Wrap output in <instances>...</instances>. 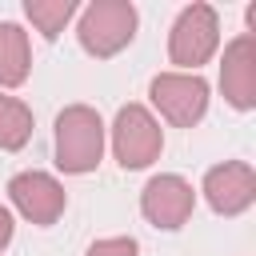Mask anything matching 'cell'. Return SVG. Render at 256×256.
Here are the masks:
<instances>
[{
	"instance_id": "obj_3",
	"label": "cell",
	"mask_w": 256,
	"mask_h": 256,
	"mask_svg": "<svg viewBox=\"0 0 256 256\" xmlns=\"http://www.w3.org/2000/svg\"><path fill=\"white\" fill-rule=\"evenodd\" d=\"M220 48V16L212 4H188L168 32V60L180 72H196Z\"/></svg>"
},
{
	"instance_id": "obj_9",
	"label": "cell",
	"mask_w": 256,
	"mask_h": 256,
	"mask_svg": "<svg viewBox=\"0 0 256 256\" xmlns=\"http://www.w3.org/2000/svg\"><path fill=\"white\" fill-rule=\"evenodd\" d=\"M220 92L236 112H252L256 108V36L252 32H244V36L224 44Z\"/></svg>"
},
{
	"instance_id": "obj_4",
	"label": "cell",
	"mask_w": 256,
	"mask_h": 256,
	"mask_svg": "<svg viewBox=\"0 0 256 256\" xmlns=\"http://www.w3.org/2000/svg\"><path fill=\"white\" fill-rule=\"evenodd\" d=\"M148 100H152V108H156L168 124L192 128V124H200L204 112H208V84H204V76H196V72H160V76L148 84Z\"/></svg>"
},
{
	"instance_id": "obj_8",
	"label": "cell",
	"mask_w": 256,
	"mask_h": 256,
	"mask_svg": "<svg viewBox=\"0 0 256 256\" xmlns=\"http://www.w3.org/2000/svg\"><path fill=\"white\" fill-rule=\"evenodd\" d=\"M208 208L216 216H240L256 204V172L252 164L244 160H224V164H212L204 172V184H200Z\"/></svg>"
},
{
	"instance_id": "obj_5",
	"label": "cell",
	"mask_w": 256,
	"mask_h": 256,
	"mask_svg": "<svg viewBox=\"0 0 256 256\" xmlns=\"http://www.w3.org/2000/svg\"><path fill=\"white\" fill-rule=\"evenodd\" d=\"M112 152H116L120 168H148L164 152L160 120L144 104H124L112 120Z\"/></svg>"
},
{
	"instance_id": "obj_1",
	"label": "cell",
	"mask_w": 256,
	"mask_h": 256,
	"mask_svg": "<svg viewBox=\"0 0 256 256\" xmlns=\"http://www.w3.org/2000/svg\"><path fill=\"white\" fill-rule=\"evenodd\" d=\"M104 160V120L88 104H68L56 116V168L68 176L96 172Z\"/></svg>"
},
{
	"instance_id": "obj_11",
	"label": "cell",
	"mask_w": 256,
	"mask_h": 256,
	"mask_svg": "<svg viewBox=\"0 0 256 256\" xmlns=\"http://www.w3.org/2000/svg\"><path fill=\"white\" fill-rule=\"evenodd\" d=\"M32 140V108L16 96H0V148L20 152Z\"/></svg>"
},
{
	"instance_id": "obj_7",
	"label": "cell",
	"mask_w": 256,
	"mask_h": 256,
	"mask_svg": "<svg viewBox=\"0 0 256 256\" xmlns=\"http://www.w3.org/2000/svg\"><path fill=\"white\" fill-rule=\"evenodd\" d=\"M192 208H196V192H192V184H188L184 176H176V172L152 176V180L144 184V192H140V212H144V220H148L152 228H164V232H176L180 224H188Z\"/></svg>"
},
{
	"instance_id": "obj_10",
	"label": "cell",
	"mask_w": 256,
	"mask_h": 256,
	"mask_svg": "<svg viewBox=\"0 0 256 256\" xmlns=\"http://www.w3.org/2000/svg\"><path fill=\"white\" fill-rule=\"evenodd\" d=\"M32 72L28 32L12 20H0V88H20Z\"/></svg>"
},
{
	"instance_id": "obj_2",
	"label": "cell",
	"mask_w": 256,
	"mask_h": 256,
	"mask_svg": "<svg viewBox=\"0 0 256 256\" xmlns=\"http://www.w3.org/2000/svg\"><path fill=\"white\" fill-rule=\"evenodd\" d=\"M136 4L128 0H92L84 12H80V24H76V36H80V48L96 60H108L116 52H124L136 36Z\"/></svg>"
},
{
	"instance_id": "obj_6",
	"label": "cell",
	"mask_w": 256,
	"mask_h": 256,
	"mask_svg": "<svg viewBox=\"0 0 256 256\" xmlns=\"http://www.w3.org/2000/svg\"><path fill=\"white\" fill-rule=\"evenodd\" d=\"M8 200H12V208L24 216V220H32L36 228H48V224H56L60 216H64V208H68V196H64V188H60V180L56 176H48V172H16L12 180H8Z\"/></svg>"
},
{
	"instance_id": "obj_12",
	"label": "cell",
	"mask_w": 256,
	"mask_h": 256,
	"mask_svg": "<svg viewBox=\"0 0 256 256\" xmlns=\"http://www.w3.org/2000/svg\"><path fill=\"white\" fill-rule=\"evenodd\" d=\"M24 16L44 40H56L64 24L76 16V0H24Z\"/></svg>"
},
{
	"instance_id": "obj_14",
	"label": "cell",
	"mask_w": 256,
	"mask_h": 256,
	"mask_svg": "<svg viewBox=\"0 0 256 256\" xmlns=\"http://www.w3.org/2000/svg\"><path fill=\"white\" fill-rule=\"evenodd\" d=\"M12 232H16V224H12V212L0 204V252L12 244Z\"/></svg>"
},
{
	"instance_id": "obj_13",
	"label": "cell",
	"mask_w": 256,
	"mask_h": 256,
	"mask_svg": "<svg viewBox=\"0 0 256 256\" xmlns=\"http://www.w3.org/2000/svg\"><path fill=\"white\" fill-rule=\"evenodd\" d=\"M140 252V244L132 240V236H104V240H96L84 256H136Z\"/></svg>"
}]
</instances>
